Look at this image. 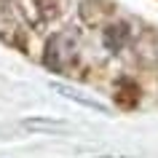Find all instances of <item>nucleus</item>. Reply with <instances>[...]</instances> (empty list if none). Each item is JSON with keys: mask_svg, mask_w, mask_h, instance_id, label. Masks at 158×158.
Masks as SVG:
<instances>
[{"mask_svg": "<svg viewBox=\"0 0 158 158\" xmlns=\"http://www.w3.org/2000/svg\"><path fill=\"white\" fill-rule=\"evenodd\" d=\"M102 40H105V48L107 51H121L129 40V27L123 22H118V24H110L102 35Z\"/></svg>", "mask_w": 158, "mask_h": 158, "instance_id": "7ed1b4c3", "label": "nucleus"}, {"mask_svg": "<svg viewBox=\"0 0 158 158\" xmlns=\"http://www.w3.org/2000/svg\"><path fill=\"white\" fill-rule=\"evenodd\" d=\"M51 89H54L59 97L70 99V102H78V105H83V107H89V110H97L99 115H110V113H113L105 102H99V99H94V97H89V94H83L81 89H73V86H67V83H51Z\"/></svg>", "mask_w": 158, "mask_h": 158, "instance_id": "f03ea898", "label": "nucleus"}, {"mask_svg": "<svg viewBox=\"0 0 158 158\" xmlns=\"http://www.w3.org/2000/svg\"><path fill=\"white\" fill-rule=\"evenodd\" d=\"M22 126L30 131H64L67 129V123L59 118H24Z\"/></svg>", "mask_w": 158, "mask_h": 158, "instance_id": "20e7f679", "label": "nucleus"}, {"mask_svg": "<svg viewBox=\"0 0 158 158\" xmlns=\"http://www.w3.org/2000/svg\"><path fill=\"white\" fill-rule=\"evenodd\" d=\"M97 158H131V156H97Z\"/></svg>", "mask_w": 158, "mask_h": 158, "instance_id": "39448f33", "label": "nucleus"}, {"mask_svg": "<svg viewBox=\"0 0 158 158\" xmlns=\"http://www.w3.org/2000/svg\"><path fill=\"white\" fill-rule=\"evenodd\" d=\"M73 59H75V38L67 32L54 35L48 40V46H46V59H43L46 67L54 70V73H62Z\"/></svg>", "mask_w": 158, "mask_h": 158, "instance_id": "f257e3e1", "label": "nucleus"}]
</instances>
